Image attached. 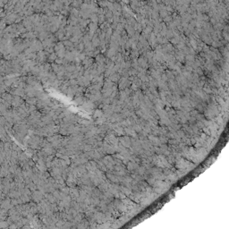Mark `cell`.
<instances>
[{
    "label": "cell",
    "mask_w": 229,
    "mask_h": 229,
    "mask_svg": "<svg viewBox=\"0 0 229 229\" xmlns=\"http://www.w3.org/2000/svg\"><path fill=\"white\" fill-rule=\"evenodd\" d=\"M45 194V193H43L42 191H34V193H32V197L33 199V201H37V202H39V201H41L43 200V195Z\"/></svg>",
    "instance_id": "obj_1"
}]
</instances>
